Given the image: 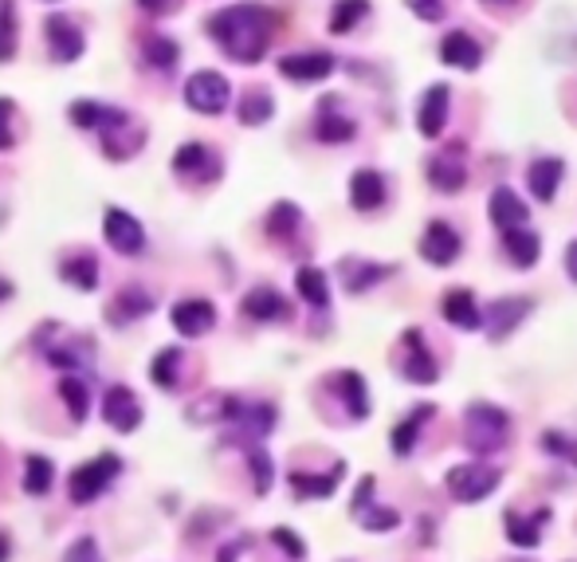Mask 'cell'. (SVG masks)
Masks as SVG:
<instances>
[{
	"instance_id": "53",
	"label": "cell",
	"mask_w": 577,
	"mask_h": 562,
	"mask_svg": "<svg viewBox=\"0 0 577 562\" xmlns=\"http://www.w3.org/2000/svg\"><path fill=\"white\" fill-rule=\"evenodd\" d=\"M9 296H12V287L4 284V279H0V299H9Z\"/></svg>"
},
{
	"instance_id": "6",
	"label": "cell",
	"mask_w": 577,
	"mask_h": 562,
	"mask_svg": "<svg viewBox=\"0 0 577 562\" xmlns=\"http://www.w3.org/2000/svg\"><path fill=\"white\" fill-rule=\"evenodd\" d=\"M225 162L216 158V150H208L205 142H185V146L173 154V174L181 181H193V186H208V181L220 178Z\"/></svg>"
},
{
	"instance_id": "8",
	"label": "cell",
	"mask_w": 577,
	"mask_h": 562,
	"mask_svg": "<svg viewBox=\"0 0 577 562\" xmlns=\"http://www.w3.org/2000/svg\"><path fill=\"white\" fill-rule=\"evenodd\" d=\"M103 421L115 429V433H134L142 425V402L130 385H110L103 394Z\"/></svg>"
},
{
	"instance_id": "32",
	"label": "cell",
	"mask_w": 577,
	"mask_h": 562,
	"mask_svg": "<svg viewBox=\"0 0 577 562\" xmlns=\"http://www.w3.org/2000/svg\"><path fill=\"white\" fill-rule=\"evenodd\" d=\"M59 397L68 402L71 417L75 421H87V409H91V394H87V382L79 374H63L59 378Z\"/></svg>"
},
{
	"instance_id": "25",
	"label": "cell",
	"mask_w": 577,
	"mask_h": 562,
	"mask_svg": "<svg viewBox=\"0 0 577 562\" xmlns=\"http://www.w3.org/2000/svg\"><path fill=\"white\" fill-rule=\"evenodd\" d=\"M353 134H358V127H353V119L338 115V99H323V107H318V122H314V139L318 142H350Z\"/></svg>"
},
{
	"instance_id": "41",
	"label": "cell",
	"mask_w": 577,
	"mask_h": 562,
	"mask_svg": "<svg viewBox=\"0 0 577 562\" xmlns=\"http://www.w3.org/2000/svg\"><path fill=\"white\" fill-rule=\"evenodd\" d=\"M16 56V4L0 0V63H9Z\"/></svg>"
},
{
	"instance_id": "50",
	"label": "cell",
	"mask_w": 577,
	"mask_h": 562,
	"mask_svg": "<svg viewBox=\"0 0 577 562\" xmlns=\"http://www.w3.org/2000/svg\"><path fill=\"white\" fill-rule=\"evenodd\" d=\"M566 272H569V279L577 284V240L566 248Z\"/></svg>"
},
{
	"instance_id": "18",
	"label": "cell",
	"mask_w": 577,
	"mask_h": 562,
	"mask_svg": "<svg viewBox=\"0 0 577 562\" xmlns=\"http://www.w3.org/2000/svg\"><path fill=\"white\" fill-rule=\"evenodd\" d=\"M401 370H405V378H409V382H417V385H432V382H436V362H432V355L424 350L421 331H409V335H405Z\"/></svg>"
},
{
	"instance_id": "36",
	"label": "cell",
	"mask_w": 577,
	"mask_h": 562,
	"mask_svg": "<svg viewBox=\"0 0 577 562\" xmlns=\"http://www.w3.org/2000/svg\"><path fill=\"white\" fill-rule=\"evenodd\" d=\"M370 16V0H338L330 12V32L334 36H346V32H353V24L365 21Z\"/></svg>"
},
{
	"instance_id": "49",
	"label": "cell",
	"mask_w": 577,
	"mask_h": 562,
	"mask_svg": "<svg viewBox=\"0 0 577 562\" xmlns=\"http://www.w3.org/2000/svg\"><path fill=\"white\" fill-rule=\"evenodd\" d=\"M12 99H0V150H12Z\"/></svg>"
},
{
	"instance_id": "17",
	"label": "cell",
	"mask_w": 577,
	"mask_h": 562,
	"mask_svg": "<svg viewBox=\"0 0 577 562\" xmlns=\"http://www.w3.org/2000/svg\"><path fill=\"white\" fill-rule=\"evenodd\" d=\"M491 220H495V228L500 232H510V228H527L530 220V208L522 205V198L515 193V189H495L491 193Z\"/></svg>"
},
{
	"instance_id": "16",
	"label": "cell",
	"mask_w": 577,
	"mask_h": 562,
	"mask_svg": "<svg viewBox=\"0 0 577 562\" xmlns=\"http://www.w3.org/2000/svg\"><path fill=\"white\" fill-rule=\"evenodd\" d=\"M240 311H244L248 319H255V323H284V319L291 315V303H287L275 287H255V291L244 296Z\"/></svg>"
},
{
	"instance_id": "9",
	"label": "cell",
	"mask_w": 577,
	"mask_h": 562,
	"mask_svg": "<svg viewBox=\"0 0 577 562\" xmlns=\"http://www.w3.org/2000/svg\"><path fill=\"white\" fill-rule=\"evenodd\" d=\"M103 237H107V244L115 248V252H122V256H137V252L146 248V232H142V225L115 205L103 213Z\"/></svg>"
},
{
	"instance_id": "30",
	"label": "cell",
	"mask_w": 577,
	"mask_h": 562,
	"mask_svg": "<svg viewBox=\"0 0 577 562\" xmlns=\"http://www.w3.org/2000/svg\"><path fill=\"white\" fill-rule=\"evenodd\" d=\"M232 421H240L244 425V433L252 437V441H260V437H267L275 429V409L272 405H240Z\"/></svg>"
},
{
	"instance_id": "42",
	"label": "cell",
	"mask_w": 577,
	"mask_h": 562,
	"mask_svg": "<svg viewBox=\"0 0 577 562\" xmlns=\"http://www.w3.org/2000/svg\"><path fill=\"white\" fill-rule=\"evenodd\" d=\"M542 519H546V512L534 515V519H519V515L510 512V515H507V535H510V542H515V547H539V527H542Z\"/></svg>"
},
{
	"instance_id": "4",
	"label": "cell",
	"mask_w": 577,
	"mask_h": 562,
	"mask_svg": "<svg viewBox=\"0 0 577 562\" xmlns=\"http://www.w3.org/2000/svg\"><path fill=\"white\" fill-rule=\"evenodd\" d=\"M118 473H122V461H118L115 453H103V456H91V461H83L75 473L68 476L71 503H95L98 495L107 492L110 483L118 480Z\"/></svg>"
},
{
	"instance_id": "14",
	"label": "cell",
	"mask_w": 577,
	"mask_h": 562,
	"mask_svg": "<svg viewBox=\"0 0 577 562\" xmlns=\"http://www.w3.org/2000/svg\"><path fill=\"white\" fill-rule=\"evenodd\" d=\"M421 256L429 260V264H436V267H448L452 260L460 256V237H456V228H452L448 220H432V225L424 228Z\"/></svg>"
},
{
	"instance_id": "52",
	"label": "cell",
	"mask_w": 577,
	"mask_h": 562,
	"mask_svg": "<svg viewBox=\"0 0 577 562\" xmlns=\"http://www.w3.org/2000/svg\"><path fill=\"white\" fill-rule=\"evenodd\" d=\"M9 554H12V539L0 531V562H9Z\"/></svg>"
},
{
	"instance_id": "26",
	"label": "cell",
	"mask_w": 577,
	"mask_h": 562,
	"mask_svg": "<svg viewBox=\"0 0 577 562\" xmlns=\"http://www.w3.org/2000/svg\"><path fill=\"white\" fill-rule=\"evenodd\" d=\"M503 252H507V260L515 267H534L539 264L542 240L530 228H510V232H503Z\"/></svg>"
},
{
	"instance_id": "21",
	"label": "cell",
	"mask_w": 577,
	"mask_h": 562,
	"mask_svg": "<svg viewBox=\"0 0 577 562\" xmlns=\"http://www.w3.org/2000/svg\"><path fill=\"white\" fill-rule=\"evenodd\" d=\"M441 60L448 68H460V71H476L483 63V48L471 40L468 32H448L441 44Z\"/></svg>"
},
{
	"instance_id": "34",
	"label": "cell",
	"mask_w": 577,
	"mask_h": 562,
	"mask_svg": "<svg viewBox=\"0 0 577 562\" xmlns=\"http://www.w3.org/2000/svg\"><path fill=\"white\" fill-rule=\"evenodd\" d=\"M299 220H303L299 205H291V201H279V205L267 213V232H272L275 240H291L294 232H299Z\"/></svg>"
},
{
	"instance_id": "38",
	"label": "cell",
	"mask_w": 577,
	"mask_h": 562,
	"mask_svg": "<svg viewBox=\"0 0 577 562\" xmlns=\"http://www.w3.org/2000/svg\"><path fill=\"white\" fill-rule=\"evenodd\" d=\"M272 115H275V103L267 91H248L244 99H240V122L244 127H264Z\"/></svg>"
},
{
	"instance_id": "35",
	"label": "cell",
	"mask_w": 577,
	"mask_h": 562,
	"mask_svg": "<svg viewBox=\"0 0 577 562\" xmlns=\"http://www.w3.org/2000/svg\"><path fill=\"white\" fill-rule=\"evenodd\" d=\"M59 276L68 279V284H75L79 291H95L98 287V264L91 256H71V260H63Z\"/></svg>"
},
{
	"instance_id": "20",
	"label": "cell",
	"mask_w": 577,
	"mask_h": 562,
	"mask_svg": "<svg viewBox=\"0 0 577 562\" xmlns=\"http://www.w3.org/2000/svg\"><path fill=\"white\" fill-rule=\"evenodd\" d=\"M444 319L452 326H460V331H480L483 326V311L476 307V296H471L468 287H452L448 296H444Z\"/></svg>"
},
{
	"instance_id": "51",
	"label": "cell",
	"mask_w": 577,
	"mask_h": 562,
	"mask_svg": "<svg viewBox=\"0 0 577 562\" xmlns=\"http://www.w3.org/2000/svg\"><path fill=\"white\" fill-rule=\"evenodd\" d=\"M137 4H142L146 12H161V9H169L173 0H137Z\"/></svg>"
},
{
	"instance_id": "11",
	"label": "cell",
	"mask_w": 577,
	"mask_h": 562,
	"mask_svg": "<svg viewBox=\"0 0 577 562\" xmlns=\"http://www.w3.org/2000/svg\"><path fill=\"white\" fill-rule=\"evenodd\" d=\"M429 181L441 193H460L464 189V181H468V166H464V146L456 142V146H448V150H441L436 158H429Z\"/></svg>"
},
{
	"instance_id": "37",
	"label": "cell",
	"mask_w": 577,
	"mask_h": 562,
	"mask_svg": "<svg viewBox=\"0 0 577 562\" xmlns=\"http://www.w3.org/2000/svg\"><path fill=\"white\" fill-rule=\"evenodd\" d=\"M432 417V405H417V414L409 417V421H401L397 429H393V453L405 456L412 453V444H417V433H421V425Z\"/></svg>"
},
{
	"instance_id": "40",
	"label": "cell",
	"mask_w": 577,
	"mask_h": 562,
	"mask_svg": "<svg viewBox=\"0 0 577 562\" xmlns=\"http://www.w3.org/2000/svg\"><path fill=\"white\" fill-rule=\"evenodd\" d=\"M338 480H342V464L334 468V473H326V476H291V488L299 495H330L334 488H338Z\"/></svg>"
},
{
	"instance_id": "15",
	"label": "cell",
	"mask_w": 577,
	"mask_h": 562,
	"mask_svg": "<svg viewBox=\"0 0 577 562\" xmlns=\"http://www.w3.org/2000/svg\"><path fill=\"white\" fill-rule=\"evenodd\" d=\"M448 103H452V91L444 83H432L424 91L421 110H417V127H421L424 139H441L444 127H448Z\"/></svg>"
},
{
	"instance_id": "7",
	"label": "cell",
	"mask_w": 577,
	"mask_h": 562,
	"mask_svg": "<svg viewBox=\"0 0 577 562\" xmlns=\"http://www.w3.org/2000/svg\"><path fill=\"white\" fill-rule=\"evenodd\" d=\"M500 488V473L491 464H456L448 473V492L460 503H480Z\"/></svg>"
},
{
	"instance_id": "19",
	"label": "cell",
	"mask_w": 577,
	"mask_h": 562,
	"mask_svg": "<svg viewBox=\"0 0 577 562\" xmlns=\"http://www.w3.org/2000/svg\"><path fill=\"white\" fill-rule=\"evenodd\" d=\"M350 205L358 213H373L385 205V178L377 169H358L350 178Z\"/></svg>"
},
{
	"instance_id": "23",
	"label": "cell",
	"mask_w": 577,
	"mask_h": 562,
	"mask_svg": "<svg viewBox=\"0 0 577 562\" xmlns=\"http://www.w3.org/2000/svg\"><path fill=\"white\" fill-rule=\"evenodd\" d=\"M562 174H566V162L562 158L530 162V169H527L530 193H534L539 201H554V193H558V186H562Z\"/></svg>"
},
{
	"instance_id": "2",
	"label": "cell",
	"mask_w": 577,
	"mask_h": 562,
	"mask_svg": "<svg viewBox=\"0 0 577 562\" xmlns=\"http://www.w3.org/2000/svg\"><path fill=\"white\" fill-rule=\"evenodd\" d=\"M71 122L83 130H98V139H103V150H107L110 162H127L130 154H137V146L146 142V134H134L130 139V130H142L134 127L127 110L118 107H103V103H75L71 107Z\"/></svg>"
},
{
	"instance_id": "39",
	"label": "cell",
	"mask_w": 577,
	"mask_h": 562,
	"mask_svg": "<svg viewBox=\"0 0 577 562\" xmlns=\"http://www.w3.org/2000/svg\"><path fill=\"white\" fill-rule=\"evenodd\" d=\"M146 63L149 68H157V71H173L177 68V60H181V48H177L169 36H149L146 40Z\"/></svg>"
},
{
	"instance_id": "31",
	"label": "cell",
	"mask_w": 577,
	"mask_h": 562,
	"mask_svg": "<svg viewBox=\"0 0 577 562\" xmlns=\"http://www.w3.org/2000/svg\"><path fill=\"white\" fill-rule=\"evenodd\" d=\"M154 311V299L146 296V291H137V287H130V291H122V296L110 303V319L115 323H127V319H142Z\"/></svg>"
},
{
	"instance_id": "48",
	"label": "cell",
	"mask_w": 577,
	"mask_h": 562,
	"mask_svg": "<svg viewBox=\"0 0 577 562\" xmlns=\"http://www.w3.org/2000/svg\"><path fill=\"white\" fill-rule=\"evenodd\" d=\"M248 461H252V468H255V488H260V492H267V483H272V461H267V453H264V449H252V456H248Z\"/></svg>"
},
{
	"instance_id": "54",
	"label": "cell",
	"mask_w": 577,
	"mask_h": 562,
	"mask_svg": "<svg viewBox=\"0 0 577 562\" xmlns=\"http://www.w3.org/2000/svg\"><path fill=\"white\" fill-rule=\"evenodd\" d=\"M483 4H507V0H483Z\"/></svg>"
},
{
	"instance_id": "12",
	"label": "cell",
	"mask_w": 577,
	"mask_h": 562,
	"mask_svg": "<svg viewBox=\"0 0 577 562\" xmlns=\"http://www.w3.org/2000/svg\"><path fill=\"white\" fill-rule=\"evenodd\" d=\"M173 319V331L185 338H205L216 326V307L208 299H181V303L169 311Z\"/></svg>"
},
{
	"instance_id": "33",
	"label": "cell",
	"mask_w": 577,
	"mask_h": 562,
	"mask_svg": "<svg viewBox=\"0 0 577 562\" xmlns=\"http://www.w3.org/2000/svg\"><path fill=\"white\" fill-rule=\"evenodd\" d=\"M149 378H154L157 390H177V378H181V350L177 346H166L161 355L149 366Z\"/></svg>"
},
{
	"instance_id": "46",
	"label": "cell",
	"mask_w": 577,
	"mask_h": 562,
	"mask_svg": "<svg viewBox=\"0 0 577 562\" xmlns=\"http://www.w3.org/2000/svg\"><path fill=\"white\" fill-rule=\"evenodd\" d=\"M272 542L279 547V551L291 554V559H303V554H306V547H303L299 539H294V531H287V527H275V531H272Z\"/></svg>"
},
{
	"instance_id": "1",
	"label": "cell",
	"mask_w": 577,
	"mask_h": 562,
	"mask_svg": "<svg viewBox=\"0 0 577 562\" xmlns=\"http://www.w3.org/2000/svg\"><path fill=\"white\" fill-rule=\"evenodd\" d=\"M275 24H279V16H275L272 9L244 0V4H228V9L213 12L205 28H208V36L225 48L228 60L260 63L264 60V51L272 48Z\"/></svg>"
},
{
	"instance_id": "27",
	"label": "cell",
	"mask_w": 577,
	"mask_h": 562,
	"mask_svg": "<svg viewBox=\"0 0 577 562\" xmlns=\"http://www.w3.org/2000/svg\"><path fill=\"white\" fill-rule=\"evenodd\" d=\"M240 402L232 394H205L201 402L189 405V421L193 425H216V421H232Z\"/></svg>"
},
{
	"instance_id": "29",
	"label": "cell",
	"mask_w": 577,
	"mask_h": 562,
	"mask_svg": "<svg viewBox=\"0 0 577 562\" xmlns=\"http://www.w3.org/2000/svg\"><path fill=\"white\" fill-rule=\"evenodd\" d=\"M51 483H56V464H51L48 456L32 453L28 461H24V492H28V495H48Z\"/></svg>"
},
{
	"instance_id": "13",
	"label": "cell",
	"mask_w": 577,
	"mask_h": 562,
	"mask_svg": "<svg viewBox=\"0 0 577 562\" xmlns=\"http://www.w3.org/2000/svg\"><path fill=\"white\" fill-rule=\"evenodd\" d=\"M279 75L294 83H318L326 75H334V56H326V51H294V56L279 60Z\"/></svg>"
},
{
	"instance_id": "28",
	"label": "cell",
	"mask_w": 577,
	"mask_h": 562,
	"mask_svg": "<svg viewBox=\"0 0 577 562\" xmlns=\"http://www.w3.org/2000/svg\"><path fill=\"white\" fill-rule=\"evenodd\" d=\"M294 287H299V296L306 299L311 307H326L330 303V284H326V272L323 267H299L294 272Z\"/></svg>"
},
{
	"instance_id": "47",
	"label": "cell",
	"mask_w": 577,
	"mask_h": 562,
	"mask_svg": "<svg viewBox=\"0 0 577 562\" xmlns=\"http://www.w3.org/2000/svg\"><path fill=\"white\" fill-rule=\"evenodd\" d=\"M412 9V16H421V21H429V24H436L444 16V0H405Z\"/></svg>"
},
{
	"instance_id": "10",
	"label": "cell",
	"mask_w": 577,
	"mask_h": 562,
	"mask_svg": "<svg viewBox=\"0 0 577 562\" xmlns=\"http://www.w3.org/2000/svg\"><path fill=\"white\" fill-rule=\"evenodd\" d=\"M44 32H48V51L56 63H75L79 56H83V48H87L79 24L68 21L63 12H51L48 21H44Z\"/></svg>"
},
{
	"instance_id": "3",
	"label": "cell",
	"mask_w": 577,
	"mask_h": 562,
	"mask_svg": "<svg viewBox=\"0 0 577 562\" xmlns=\"http://www.w3.org/2000/svg\"><path fill=\"white\" fill-rule=\"evenodd\" d=\"M507 433H510V421L500 405H488V402L468 405V414H464V444L476 456H488L495 449H503Z\"/></svg>"
},
{
	"instance_id": "24",
	"label": "cell",
	"mask_w": 577,
	"mask_h": 562,
	"mask_svg": "<svg viewBox=\"0 0 577 562\" xmlns=\"http://www.w3.org/2000/svg\"><path fill=\"white\" fill-rule=\"evenodd\" d=\"M530 299H495L488 311V335L491 338H507L515 326L527 319Z\"/></svg>"
},
{
	"instance_id": "22",
	"label": "cell",
	"mask_w": 577,
	"mask_h": 562,
	"mask_svg": "<svg viewBox=\"0 0 577 562\" xmlns=\"http://www.w3.org/2000/svg\"><path fill=\"white\" fill-rule=\"evenodd\" d=\"M334 394L342 397L346 409H350L353 421H362V417H370V390H365V378L353 374V370H342V374L330 378Z\"/></svg>"
},
{
	"instance_id": "44",
	"label": "cell",
	"mask_w": 577,
	"mask_h": 562,
	"mask_svg": "<svg viewBox=\"0 0 577 562\" xmlns=\"http://www.w3.org/2000/svg\"><path fill=\"white\" fill-rule=\"evenodd\" d=\"M63 562H103V551H98V542L91 535H83L63 551Z\"/></svg>"
},
{
	"instance_id": "45",
	"label": "cell",
	"mask_w": 577,
	"mask_h": 562,
	"mask_svg": "<svg viewBox=\"0 0 577 562\" xmlns=\"http://www.w3.org/2000/svg\"><path fill=\"white\" fill-rule=\"evenodd\" d=\"M542 449H546V453L569 456V461L577 464V444H574V437H566V433H546V437H542Z\"/></svg>"
},
{
	"instance_id": "43",
	"label": "cell",
	"mask_w": 577,
	"mask_h": 562,
	"mask_svg": "<svg viewBox=\"0 0 577 562\" xmlns=\"http://www.w3.org/2000/svg\"><path fill=\"white\" fill-rule=\"evenodd\" d=\"M346 279H350V291H362V287H373V279L389 276V267H377V264H358V260H346L342 264Z\"/></svg>"
},
{
	"instance_id": "5",
	"label": "cell",
	"mask_w": 577,
	"mask_h": 562,
	"mask_svg": "<svg viewBox=\"0 0 577 562\" xmlns=\"http://www.w3.org/2000/svg\"><path fill=\"white\" fill-rule=\"evenodd\" d=\"M232 99V83L220 71H196L185 80V103L196 115H220Z\"/></svg>"
}]
</instances>
